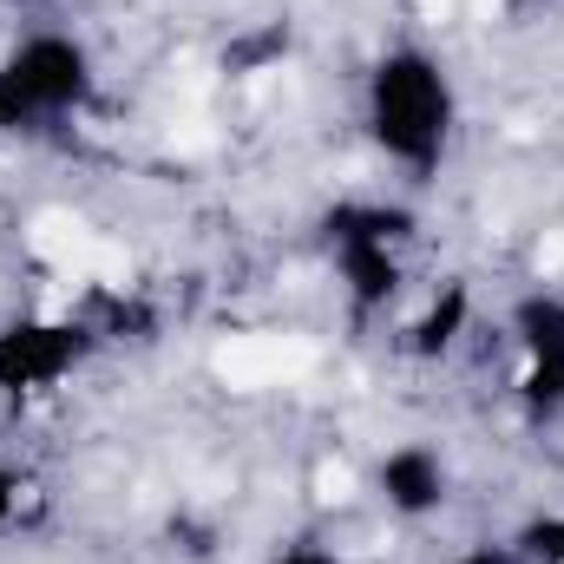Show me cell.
<instances>
[{"label":"cell","instance_id":"10","mask_svg":"<svg viewBox=\"0 0 564 564\" xmlns=\"http://www.w3.org/2000/svg\"><path fill=\"white\" fill-rule=\"evenodd\" d=\"M525 545H532L539 558L564 564V519H545V525H532V532H525Z\"/></svg>","mask_w":564,"mask_h":564},{"label":"cell","instance_id":"14","mask_svg":"<svg viewBox=\"0 0 564 564\" xmlns=\"http://www.w3.org/2000/svg\"><path fill=\"white\" fill-rule=\"evenodd\" d=\"M459 564H506V558H492V552H466Z\"/></svg>","mask_w":564,"mask_h":564},{"label":"cell","instance_id":"11","mask_svg":"<svg viewBox=\"0 0 564 564\" xmlns=\"http://www.w3.org/2000/svg\"><path fill=\"white\" fill-rule=\"evenodd\" d=\"M453 7H459V0H421L426 20H453Z\"/></svg>","mask_w":564,"mask_h":564},{"label":"cell","instance_id":"15","mask_svg":"<svg viewBox=\"0 0 564 564\" xmlns=\"http://www.w3.org/2000/svg\"><path fill=\"white\" fill-rule=\"evenodd\" d=\"M492 7H499V0H473V13H486V20H492Z\"/></svg>","mask_w":564,"mask_h":564},{"label":"cell","instance_id":"2","mask_svg":"<svg viewBox=\"0 0 564 564\" xmlns=\"http://www.w3.org/2000/svg\"><path fill=\"white\" fill-rule=\"evenodd\" d=\"M79 93H86V53L73 40H59V33H40L0 73V126L40 119V112H66Z\"/></svg>","mask_w":564,"mask_h":564},{"label":"cell","instance_id":"9","mask_svg":"<svg viewBox=\"0 0 564 564\" xmlns=\"http://www.w3.org/2000/svg\"><path fill=\"white\" fill-rule=\"evenodd\" d=\"M348 486H355V473H348L341 459H328V466L315 473V499H322V506H341V499H348Z\"/></svg>","mask_w":564,"mask_h":564},{"label":"cell","instance_id":"3","mask_svg":"<svg viewBox=\"0 0 564 564\" xmlns=\"http://www.w3.org/2000/svg\"><path fill=\"white\" fill-rule=\"evenodd\" d=\"M26 243L59 276H93V282H106V289H126V276H132V257L119 243H106L99 230H86L73 210H40L33 230H26Z\"/></svg>","mask_w":564,"mask_h":564},{"label":"cell","instance_id":"12","mask_svg":"<svg viewBox=\"0 0 564 564\" xmlns=\"http://www.w3.org/2000/svg\"><path fill=\"white\" fill-rule=\"evenodd\" d=\"M7 519H13V479L0 473V525H7Z\"/></svg>","mask_w":564,"mask_h":564},{"label":"cell","instance_id":"8","mask_svg":"<svg viewBox=\"0 0 564 564\" xmlns=\"http://www.w3.org/2000/svg\"><path fill=\"white\" fill-rule=\"evenodd\" d=\"M459 322H466V295H446V302H440V308L426 315L421 328H414V348H426V355H433V348H446Z\"/></svg>","mask_w":564,"mask_h":564},{"label":"cell","instance_id":"4","mask_svg":"<svg viewBox=\"0 0 564 564\" xmlns=\"http://www.w3.org/2000/svg\"><path fill=\"white\" fill-rule=\"evenodd\" d=\"M315 368V348L302 335H230L217 348V375L230 388H282Z\"/></svg>","mask_w":564,"mask_h":564},{"label":"cell","instance_id":"5","mask_svg":"<svg viewBox=\"0 0 564 564\" xmlns=\"http://www.w3.org/2000/svg\"><path fill=\"white\" fill-rule=\"evenodd\" d=\"M73 355H79V335L59 328V322L7 328L0 335V388H46L73 368Z\"/></svg>","mask_w":564,"mask_h":564},{"label":"cell","instance_id":"1","mask_svg":"<svg viewBox=\"0 0 564 564\" xmlns=\"http://www.w3.org/2000/svg\"><path fill=\"white\" fill-rule=\"evenodd\" d=\"M368 106H375V139H381L388 158H401V164H433L440 158L453 99H446V79L433 73V59H421V53L381 59Z\"/></svg>","mask_w":564,"mask_h":564},{"label":"cell","instance_id":"7","mask_svg":"<svg viewBox=\"0 0 564 564\" xmlns=\"http://www.w3.org/2000/svg\"><path fill=\"white\" fill-rule=\"evenodd\" d=\"M440 486H446V473H440V459L421 453V446H401V453H388V466H381V492H388L394 512H426V506H440Z\"/></svg>","mask_w":564,"mask_h":564},{"label":"cell","instance_id":"13","mask_svg":"<svg viewBox=\"0 0 564 564\" xmlns=\"http://www.w3.org/2000/svg\"><path fill=\"white\" fill-rule=\"evenodd\" d=\"M276 564H335V558H322V552H289V558H276Z\"/></svg>","mask_w":564,"mask_h":564},{"label":"cell","instance_id":"6","mask_svg":"<svg viewBox=\"0 0 564 564\" xmlns=\"http://www.w3.org/2000/svg\"><path fill=\"white\" fill-rule=\"evenodd\" d=\"M519 328H525V355H532V375H525V394L558 408L564 401V302L539 295L519 308Z\"/></svg>","mask_w":564,"mask_h":564}]
</instances>
